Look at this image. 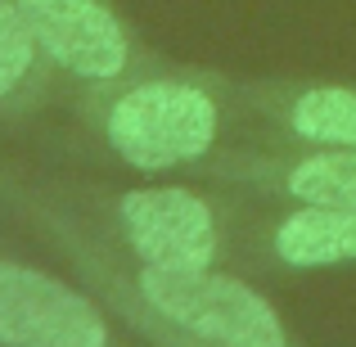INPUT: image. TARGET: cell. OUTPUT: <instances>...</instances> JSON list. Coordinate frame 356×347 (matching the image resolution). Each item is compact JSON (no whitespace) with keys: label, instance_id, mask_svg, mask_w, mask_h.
<instances>
[{"label":"cell","instance_id":"10","mask_svg":"<svg viewBox=\"0 0 356 347\" xmlns=\"http://www.w3.org/2000/svg\"><path fill=\"white\" fill-rule=\"evenodd\" d=\"M127 325L136 330V339L149 343V347H221V343H208V339H194V334L176 330V325L149 321V316H127Z\"/></svg>","mask_w":356,"mask_h":347},{"label":"cell","instance_id":"7","mask_svg":"<svg viewBox=\"0 0 356 347\" xmlns=\"http://www.w3.org/2000/svg\"><path fill=\"white\" fill-rule=\"evenodd\" d=\"M243 113L275 145L356 149V86L321 77H235Z\"/></svg>","mask_w":356,"mask_h":347},{"label":"cell","instance_id":"5","mask_svg":"<svg viewBox=\"0 0 356 347\" xmlns=\"http://www.w3.org/2000/svg\"><path fill=\"white\" fill-rule=\"evenodd\" d=\"M194 172L266 203H334L356 208V149L316 145H243L217 149Z\"/></svg>","mask_w":356,"mask_h":347},{"label":"cell","instance_id":"4","mask_svg":"<svg viewBox=\"0 0 356 347\" xmlns=\"http://www.w3.org/2000/svg\"><path fill=\"white\" fill-rule=\"evenodd\" d=\"M18 9L72 95L113 86L149 59L113 0H18Z\"/></svg>","mask_w":356,"mask_h":347},{"label":"cell","instance_id":"9","mask_svg":"<svg viewBox=\"0 0 356 347\" xmlns=\"http://www.w3.org/2000/svg\"><path fill=\"white\" fill-rule=\"evenodd\" d=\"M59 90L68 86L54 72L50 54L41 50L18 0H0V113L36 108Z\"/></svg>","mask_w":356,"mask_h":347},{"label":"cell","instance_id":"2","mask_svg":"<svg viewBox=\"0 0 356 347\" xmlns=\"http://www.w3.org/2000/svg\"><path fill=\"white\" fill-rule=\"evenodd\" d=\"M77 118L113 158L136 172H194L221 149L243 113L235 77L181 68L149 54L140 68L99 90H81Z\"/></svg>","mask_w":356,"mask_h":347},{"label":"cell","instance_id":"1","mask_svg":"<svg viewBox=\"0 0 356 347\" xmlns=\"http://www.w3.org/2000/svg\"><path fill=\"white\" fill-rule=\"evenodd\" d=\"M32 212L59 252L72 261L81 280L95 289V298L127 316H149V321L176 325V330L208 339L221 347H307L293 334V325L257 293L243 275H230L226 266L208 271H181V266H145L118 252L90 221H81L59 194L32 199Z\"/></svg>","mask_w":356,"mask_h":347},{"label":"cell","instance_id":"6","mask_svg":"<svg viewBox=\"0 0 356 347\" xmlns=\"http://www.w3.org/2000/svg\"><path fill=\"white\" fill-rule=\"evenodd\" d=\"M0 347H131L99 298L27 261L0 257Z\"/></svg>","mask_w":356,"mask_h":347},{"label":"cell","instance_id":"8","mask_svg":"<svg viewBox=\"0 0 356 347\" xmlns=\"http://www.w3.org/2000/svg\"><path fill=\"white\" fill-rule=\"evenodd\" d=\"M235 248L270 271H339L356 266V208L284 203L266 217L239 221Z\"/></svg>","mask_w":356,"mask_h":347},{"label":"cell","instance_id":"3","mask_svg":"<svg viewBox=\"0 0 356 347\" xmlns=\"http://www.w3.org/2000/svg\"><path fill=\"white\" fill-rule=\"evenodd\" d=\"M68 208L90 221L118 252L145 266L208 271L235 257L239 221L221 199L194 185H136V190H68Z\"/></svg>","mask_w":356,"mask_h":347}]
</instances>
